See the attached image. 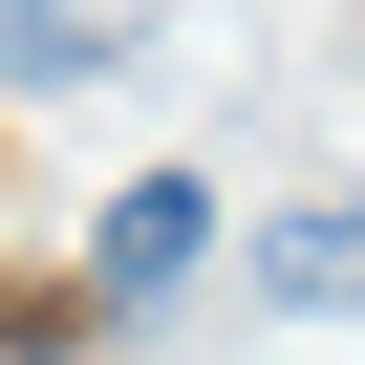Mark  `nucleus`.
Returning a JSON list of instances; mask_svg holds the SVG:
<instances>
[{
    "label": "nucleus",
    "instance_id": "nucleus-1",
    "mask_svg": "<svg viewBox=\"0 0 365 365\" xmlns=\"http://www.w3.org/2000/svg\"><path fill=\"white\" fill-rule=\"evenodd\" d=\"M194 258H215V194H194V172H129V194H108V237H86V279H108V322H129V301H172Z\"/></svg>",
    "mask_w": 365,
    "mask_h": 365
},
{
    "label": "nucleus",
    "instance_id": "nucleus-2",
    "mask_svg": "<svg viewBox=\"0 0 365 365\" xmlns=\"http://www.w3.org/2000/svg\"><path fill=\"white\" fill-rule=\"evenodd\" d=\"M150 22V0H0V86H65V65H108Z\"/></svg>",
    "mask_w": 365,
    "mask_h": 365
},
{
    "label": "nucleus",
    "instance_id": "nucleus-3",
    "mask_svg": "<svg viewBox=\"0 0 365 365\" xmlns=\"http://www.w3.org/2000/svg\"><path fill=\"white\" fill-rule=\"evenodd\" d=\"M258 279H279V322H322V301H344V194H301V215L258 237Z\"/></svg>",
    "mask_w": 365,
    "mask_h": 365
}]
</instances>
